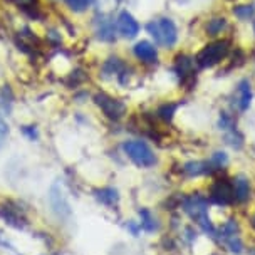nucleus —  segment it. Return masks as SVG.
Wrapping results in <instances>:
<instances>
[{"label": "nucleus", "instance_id": "nucleus-1", "mask_svg": "<svg viewBox=\"0 0 255 255\" xmlns=\"http://www.w3.org/2000/svg\"><path fill=\"white\" fill-rule=\"evenodd\" d=\"M183 212L202 229L208 237H217V227L213 225L210 215H208V198L200 193L183 197L181 200Z\"/></svg>", "mask_w": 255, "mask_h": 255}, {"label": "nucleus", "instance_id": "nucleus-2", "mask_svg": "<svg viewBox=\"0 0 255 255\" xmlns=\"http://www.w3.org/2000/svg\"><path fill=\"white\" fill-rule=\"evenodd\" d=\"M123 151L136 166L139 168H151L156 165L158 158L148 143L141 139H129L123 143Z\"/></svg>", "mask_w": 255, "mask_h": 255}, {"label": "nucleus", "instance_id": "nucleus-3", "mask_svg": "<svg viewBox=\"0 0 255 255\" xmlns=\"http://www.w3.org/2000/svg\"><path fill=\"white\" fill-rule=\"evenodd\" d=\"M146 30L154 39V44L163 47H173L178 42V29L176 24L168 17H163L159 20H153L146 25Z\"/></svg>", "mask_w": 255, "mask_h": 255}, {"label": "nucleus", "instance_id": "nucleus-4", "mask_svg": "<svg viewBox=\"0 0 255 255\" xmlns=\"http://www.w3.org/2000/svg\"><path fill=\"white\" fill-rule=\"evenodd\" d=\"M208 202L218 205V207L225 208L230 207L232 203H235L234 198V188H232V181L222 178V180H215L208 190Z\"/></svg>", "mask_w": 255, "mask_h": 255}, {"label": "nucleus", "instance_id": "nucleus-5", "mask_svg": "<svg viewBox=\"0 0 255 255\" xmlns=\"http://www.w3.org/2000/svg\"><path fill=\"white\" fill-rule=\"evenodd\" d=\"M47 200H49L51 210L56 213L59 218H66L71 215V205L67 202V197H66V193H64V190L57 183L51 186Z\"/></svg>", "mask_w": 255, "mask_h": 255}, {"label": "nucleus", "instance_id": "nucleus-6", "mask_svg": "<svg viewBox=\"0 0 255 255\" xmlns=\"http://www.w3.org/2000/svg\"><path fill=\"white\" fill-rule=\"evenodd\" d=\"M96 103L98 106L103 109V113L111 120H120V118L125 116L126 113V106L118 99L109 98L106 94H98L96 96Z\"/></svg>", "mask_w": 255, "mask_h": 255}, {"label": "nucleus", "instance_id": "nucleus-7", "mask_svg": "<svg viewBox=\"0 0 255 255\" xmlns=\"http://www.w3.org/2000/svg\"><path fill=\"white\" fill-rule=\"evenodd\" d=\"M116 29L118 32L126 39H134L136 35L139 34V22L134 19L128 10H123L120 15H118V20H116Z\"/></svg>", "mask_w": 255, "mask_h": 255}, {"label": "nucleus", "instance_id": "nucleus-8", "mask_svg": "<svg viewBox=\"0 0 255 255\" xmlns=\"http://www.w3.org/2000/svg\"><path fill=\"white\" fill-rule=\"evenodd\" d=\"M232 188H234V198L235 203H247L250 200V193H252V186L245 175H237L232 180Z\"/></svg>", "mask_w": 255, "mask_h": 255}, {"label": "nucleus", "instance_id": "nucleus-9", "mask_svg": "<svg viewBox=\"0 0 255 255\" xmlns=\"http://www.w3.org/2000/svg\"><path fill=\"white\" fill-rule=\"evenodd\" d=\"M225 52H227V47L223 42L210 44L202 51L198 61H200V64H203V66H213V64H217L218 61H222V57L225 56Z\"/></svg>", "mask_w": 255, "mask_h": 255}, {"label": "nucleus", "instance_id": "nucleus-10", "mask_svg": "<svg viewBox=\"0 0 255 255\" xmlns=\"http://www.w3.org/2000/svg\"><path fill=\"white\" fill-rule=\"evenodd\" d=\"M136 59H139L141 62L144 64H154L158 59V51L154 47V44H151L149 40H141L134 45L133 49Z\"/></svg>", "mask_w": 255, "mask_h": 255}, {"label": "nucleus", "instance_id": "nucleus-11", "mask_svg": "<svg viewBox=\"0 0 255 255\" xmlns=\"http://www.w3.org/2000/svg\"><path fill=\"white\" fill-rule=\"evenodd\" d=\"M252 86H250L249 79L240 81L239 86H237V106H239L240 111H247L252 104Z\"/></svg>", "mask_w": 255, "mask_h": 255}, {"label": "nucleus", "instance_id": "nucleus-12", "mask_svg": "<svg viewBox=\"0 0 255 255\" xmlns=\"http://www.w3.org/2000/svg\"><path fill=\"white\" fill-rule=\"evenodd\" d=\"M0 215H2V218L8 223V225H13V227H17V229H20V227L25 225V218L22 217L20 210L19 208L10 207V205H5V207L0 208Z\"/></svg>", "mask_w": 255, "mask_h": 255}, {"label": "nucleus", "instance_id": "nucleus-13", "mask_svg": "<svg viewBox=\"0 0 255 255\" xmlns=\"http://www.w3.org/2000/svg\"><path fill=\"white\" fill-rule=\"evenodd\" d=\"M210 163L208 161H188L183 165V173L188 178H198L210 173Z\"/></svg>", "mask_w": 255, "mask_h": 255}, {"label": "nucleus", "instance_id": "nucleus-14", "mask_svg": "<svg viewBox=\"0 0 255 255\" xmlns=\"http://www.w3.org/2000/svg\"><path fill=\"white\" fill-rule=\"evenodd\" d=\"M96 193V200L99 203L106 205V207H115L120 202V191L116 188H111V186H106V188H99L94 191Z\"/></svg>", "mask_w": 255, "mask_h": 255}, {"label": "nucleus", "instance_id": "nucleus-15", "mask_svg": "<svg viewBox=\"0 0 255 255\" xmlns=\"http://www.w3.org/2000/svg\"><path fill=\"white\" fill-rule=\"evenodd\" d=\"M139 225L141 229L144 232H148V234H153V232H156L159 229V223H158V218L153 215L151 210H148V208H139Z\"/></svg>", "mask_w": 255, "mask_h": 255}, {"label": "nucleus", "instance_id": "nucleus-16", "mask_svg": "<svg viewBox=\"0 0 255 255\" xmlns=\"http://www.w3.org/2000/svg\"><path fill=\"white\" fill-rule=\"evenodd\" d=\"M220 242L223 244V247L229 250V252L235 254V255L244 254V250H245L244 240H242V237H240V234H235V235L225 237V239H220Z\"/></svg>", "mask_w": 255, "mask_h": 255}, {"label": "nucleus", "instance_id": "nucleus-17", "mask_svg": "<svg viewBox=\"0 0 255 255\" xmlns=\"http://www.w3.org/2000/svg\"><path fill=\"white\" fill-rule=\"evenodd\" d=\"M115 24H113L111 20H103L101 25H99V37L103 40H106V42H111L113 39H115Z\"/></svg>", "mask_w": 255, "mask_h": 255}, {"label": "nucleus", "instance_id": "nucleus-18", "mask_svg": "<svg viewBox=\"0 0 255 255\" xmlns=\"http://www.w3.org/2000/svg\"><path fill=\"white\" fill-rule=\"evenodd\" d=\"M225 25H227V20L225 19H212V20H208V25H207V32L210 35H218V34H222V30L225 29Z\"/></svg>", "mask_w": 255, "mask_h": 255}, {"label": "nucleus", "instance_id": "nucleus-19", "mask_svg": "<svg viewBox=\"0 0 255 255\" xmlns=\"http://www.w3.org/2000/svg\"><path fill=\"white\" fill-rule=\"evenodd\" d=\"M218 128H220L222 131H225V133L235 129L234 118H232L230 115H227V113H220V116H218Z\"/></svg>", "mask_w": 255, "mask_h": 255}, {"label": "nucleus", "instance_id": "nucleus-20", "mask_svg": "<svg viewBox=\"0 0 255 255\" xmlns=\"http://www.w3.org/2000/svg\"><path fill=\"white\" fill-rule=\"evenodd\" d=\"M234 13L240 20H249L255 13V7L254 5H239L234 8Z\"/></svg>", "mask_w": 255, "mask_h": 255}, {"label": "nucleus", "instance_id": "nucleus-21", "mask_svg": "<svg viewBox=\"0 0 255 255\" xmlns=\"http://www.w3.org/2000/svg\"><path fill=\"white\" fill-rule=\"evenodd\" d=\"M210 165H213V166H217V168H223L229 163V154H227L225 151H215L210 156Z\"/></svg>", "mask_w": 255, "mask_h": 255}, {"label": "nucleus", "instance_id": "nucleus-22", "mask_svg": "<svg viewBox=\"0 0 255 255\" xmlns=\"http://www.w3.org/2000/svg\"><path fill=\"white\" fill-rule=\"evenodd\" d=\"M175 111H176L175 104H165V106L159 108L158 116L161 118V120H165V121H170L173 118V115H175Z\"/></svg>", "mask_w": 255, "mask_h": 255}, {"label": "nucleus", "instance_id": "nucleus-23", "mask_svg": "<svg viewBox=\"0 0 255 255\" xmlns=\"http://www.w3.org/2000/svg\"><path fill=\"white\" fill-rule=\"evenodd\" d=\"M66 3L74 12H83L91 5V0H66Z\"/></svg>", "mask_w": 255, "mask_h": 255}, {"label": "nucleus", "instance_id": "nucleus-24", "mask_svg": "<svg viewBox=\"0 0 255 255\" xmlns=\"http://www.w3.org/2000/svg\"><path fill=\"white\" fill-rule=\"evenodd\" d=\"M7 136H8V126H7V123L0 118V148L5 144V139H7Z\"/></svg>", "mask_w": 255, "mask_h": 255}, {"label": "nucleus", "instance_id": "nucleus-25", "mask_svg": "<svg viewBox=\"0 0 255 255\" xmlns=\"http://www.w3.org/2000/svg\"><path fill=\"white\" fill-rule=\"evenodd\" d=\"M126 229L131 232V234H133L134 237L139 234V230H141V225L139 223H136V222H133V220H129L126 223Z\"/></svg>", "mask_w": 255, "mask_h": 255}, {"label": "nucleus", "instance_id": "nucleus-26", "mask_svg": "<svg viewBox=\"0 0 255 255\" xmlns=\"http://www.w3.org/2000/svg\"><path fill=\"white\" fill-rule=\"evenodd\" d=\"M24 133L27 134V136H29V138L32 139V141H34V139H37V129H35V128L34 126H27V128H24Z\"/></svg>", "mask_w": 255, "mask_h": 255}, {"label": "nucleus", "instance_id": "nucleus-27", "mask_svg": "<svg viewBox=\"0 0 255 255\" xmlns=\"http://www.w3.org/2000/svg\"><path fill=\"white\" fill-rule=\"evenodd\" d=\"M250 225H252V227H254V230H255V213H254L252 217H250Z\"/></svg>", "mask_w": 255, "mask_h": 255}, {"label": "nucleus", "instance_id": "nucleus-28", "mask_svg": "<svg viewBox=\"0 0 255 255\" xmlns=\"http://www.w3.org/2000/svg\"><path fill=\"white\" fill-rule=\"evenodd\" d=\"M254 32H255V24H254Z\"/></svg>", "mask_w": 255, "mask_h": 255}, {"label": "nucleus", "instance_id": "nucleus-29", "mask_svg": "<svg viewBox=\"0 0 255 255\" xmlns=\"http://www.w3.org/2000/svg\"><path fill=\"white\" fill-rule=\"evenodd\" d=\"M208 255H215V254H208Z\"/></svg>", "mask_w": 255, "mask_h": 255}]
</instances>
